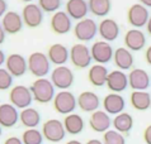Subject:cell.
I'll use <instances>...</instances> for the list:
<instances>
[{"instance_id":"cell-1","label":"cell","mask_w":151,"mask_h":144,"mask_svg":"<svg viewBox=\"0 0 151 144\" xmlns=\"http://www.w3.org/2000/svg\"><path fill=\"white\" fill-rule=\"evenodd\" d=\"M29 90L32 92L33 100L40 104H48L55 97V86L48 78H37L32 82Z\"/></svg>"},{"instance_id":"cell-2","label":"cell","mask_w":151,"mask_h":144,"mask_svg":"<svg viewBox=\"0 0 151 144\" xmlns=\"http://www.w3.org/2000/svg\"><path fill=\"white\" fill-rule=\"evenodd\" d=\"M27 63H28V71L36 77L43 78L46 75H48L51 62H50L47 54L42 52H33L29 54Z\"/></svg>"},{"instance_id":"cell-3","label":"cell","mask_w":151,"mask_h":144,"mask_svg":"<svg viewBox=\"0 0 151 144\" xmlns=\"http://www.w3.org/2000/svg\"><path fill=\"white\" fill-rule=\"evenodd\" d=\"M52 101H53V109L58 114H62V115L73 114L74 110L78 106L76 97L74 96L73 92H70L68 90L58 91Z\"/></svg>"},{"instance_id":"cell-4","label":"cell","mask_w":151,"mask_h":144,"mask_svg":"<svg viewBox=\"0 0 151 144\" xmlns=\"http://www.w3.org/2000/svg\"><path fill=\"white\" fill-rule=\"evenodd\" d=\"M9 101L17 109L23 110V109L31 108L33 96H32V92L29 90V87L24 86V85H17V86L10 88Z\"/></svg>"},{"instance_id":"cell-5","label":"cell","mask_w":151,"mask_h":144,"mask_svg":"<svg viewBox=\"0 0 151 144\" xmlns=\"http://www.w3.org/2000/svg\"><path fill=\"white\" fill-rule=\"evenodd\" d=\"M42 135L51 143H58L65 138L66 130L64 128V123L57 119H48L42 125Z\"/></svg>"},{"instance_id":"cell-6","label":"cell","mask_w":151,"mask_h":144,"mask_svg":"<svg viewBox=\"0 0 151 144\" xmlns=\"http://www.w3.org/2000/svg\"><path fill=\"white\" fill-rule=\"evenodd\" d=\"M91 54L90 49L86 47L85 44L76 43L74 44L70 49V61L71 63L79 70L88 68L91 63Z\"/></svg>"},{"instance_id":"cell-7","label":"cell","mask_w":151,"mask_h":144,"mask_svg":"<svg viewBox=\"0 0 151 144\" xmlns=\"http://www.w3.org/2000/svg\"><path fill=\"white\" fill-rule=\"evenodd\" d=\"M98 33V24L94 22V19L84 18L75 24L74 34L81 42H89L96 36Z\"/></svg>"},{"instance_id":"cell-8","label":"cell","mask_w":151,"mask_h":144,"mask_svg":"<svg viewBox=\"0 0 151 144\" xmlns=\"http://www.w3.org/2000/svg\"><path fill=\"white\" fill-rule=\"evenodd\" d=\"M149 18H150L149 9L140 3H136L133 5H131L127 11L128 23L136 29L146 27V24L149 22Z\"/></svg>"},{"instance_id":"cell-9","label":"cell","mask_w":151,"mask_h":144,"mask_svg":"<svg viewBox=\"0 0 151 144\" xmlns=\"http://www.w3.org/2000/svg\"><path fill=\"white\" fill-rule=\"evenodd\" d=\"M51 82L55 88H60L61 91L71 87V85L74 83L73 71L66 66H57L51 72Z\"/></svg>"},{"instance_id":"cell-10","label":"cell","mask_w":151,"mask_h":144,"mask_svg":"<svg viewBox=\"0 0 151 144\" xmlns=\"http://www.w3.org/2000/svg\"><path fill=\"white\" fill-rule=\"evenodd\" d=\"M113 47L111 43L106 41H96L90 48V54L91 58L98 63V65H104V63L111 62L113 60Z\"/></svg>"},{"instance_id":"cell-11","label":"cell","mask_w":151,"mask_h":144,"mask_svg":"<svg viewBox=\"0 0 151 144\" xmlns=\"http://www.w3.org/2000/svg\"><path fill=\"white\" fill-rule=\"evenodd\" d=\"M22 19L23 23L28 28H37L43 22V11L40 8L38 4L29 3L22 10Z\"/></svg>"},{"instance_id":"cell-12","label":"cell","mask_w":151,"mask_h":144,"mask_svg":"<svg viewBox=\"0 0 151 144\" xmlns=\"http://www.w3.org/2000/svg\"><path fill=\"white\" fill-rule=\"evenodd\" d=\"M5 68L13 77H20L28 71L27 60L19 53H12L6 57Z\"/></svg>"},{"instance_id":"cell-13","label":"cell","mask_w":151,"mask_h":144,"mask_svg":"<svg viewBox=\"0 0 151 144\" xmlns=\"http://www.w3.org/2000/svg\"><path fill=\"white\" fill-rule=\"evenodd\" d=\"M107 87L114 94L124 91L128 87V76L121 70H114L108 73L107 77Z\"/></svg>"},{"instance_id":"cell-14","label":"cell","mask_w":151,"mask_h":144,"mask_svg":"<svg viewBox=\"0 0 151 144\" xmlns=\"http://www.w3.org/2000/svg\"><path fill=\"white\" fill-rule=\"evenodd\" d=\"M128 85L133 91H146L150 86V76L145 70L133 68L128 75Z\"/></svg>"},{"instance_id":"cell-15","label":"cell","mask_w":151,"mask_h":144,"mask_svg":"<svg viewBox=\"0 0 151 144\" xmlns=\"http://www.w3.org/2000/svg\"><path fill=\"white\" fill-rule=\"evenodd\" d=\"M23 19L22 15L17 11H6L5 15L1 18V25L4 32L8 33V34H17L22 31L23 28Z\"/></svg>"},{"instance_id":"cell-16","label":"cell","mask_w":151,"mask_h":144,"mask_svg":"<svg viewBox=\"0 0 151 144\" xmlns=\"http://www.w3.org/2000/svg\"><path fill=\"white\" fill-rule=\"evenodd\" d=\"M50 24H51V29L56 34H66V33H69L70 29L73 28L71 18L68 15V13L62 11V10L53 13Z\"/></svg>"},{"instance_id":"cell-17","label":"cell","mask_w":151,"mask_h":144,"mask_svg":"<svg viewBox=\"0 0 151 144\" xmlns=\"http://www.w3.org/2000/svg\"><path fill=\"white\" fill-rule=\"evenodd\" d=\"M98 33L103 41L106 42H113L116 41L119 36V25L114 19L111 18H104L98 25Z\"/></svg>"},{"instance_id":"cell-18","label":"cell","mask_w":151,"mask_h":144,"mask_svg":"<svg viewBox=\"0 0 151 144\" xmlns=\"http://www.w3.org/2000/svg\"><path fill=\"white\" fill-rule=\"evenodd\" d=\"M19 120L18 109L10 103L0 105V126L1 128H13Z\"/></svg>"},{"instance_id":"cell-19","label":"cell","mask_w":151,"mask_h":144,"mask_svg":"<svg viewBox=\"0 0 151 144\" xmlns=\"http://www.w3.org/2000/svg\"><path fill=\"white\" fill-rule=\"evenodd\" d=\"M112 124L109 114H107L104 110H96L90 115L89 125L90 128L96 133H106L109 130Z\"/></svg>"},{"instance_id":"cell-20","label":"cell","mask_w":151,"mask_h":144,"mask_svg":"<svg viewBox=\"0 0 151 144\" xmlns=\"http://www.w3.org/2000/svg\"><path fill=\"white\" fill-rule=\"evenodd\" d=\"M126 106V101L119 94H111L106 95V97L103 99V108L104 111L109 115H118V114L123 113V109Z\"/></svg>"},{"instance_id":"cell-21","label":"cell","mask_w":151,"mask_h":144,"mask_svg":"<svg viewBox=\"0 0 151 144\" xmlns=\"http://www.w3.org/2000/svg\"><path fill=\"white\" fill-rule=\"evenodd\" d=\"M146 37L140 29L132 28L124 34V46L128 51H140L145 47Z\"/></svg>"},{"instance_id":"cell-22","label":"cell","mask_w":151,"mask_h":144,"mask_svg":"<svg viewBox=\"0 0 151 144\" xmlns=\"http://www.w3.org/2000/svg\"><path fill=\"white\" fill-rule=\"evenodd\" d=\"M66 13L71 19L81 20L86 18L89 13V6H88L86 0H68L66 1Z\"/></svg>"},{"instance_id":"cell-23","label":"cell","mask_w":151,"mask_h":144,"mask_svg":"<svg viewBox=\"0 0 151 144\" xmlns=\"http://www.w3.org/2000/svg\"><path fill=\"white\" fill-rule=\"evenodd\" d=\"M78 106L85 113H94L100 105L99 96L93 91H83L78 96Z\"/></svg>"},{"instance_id":"cell-24","label":"cell","mask_w":151,"mask_h":144,"mask_svg":"<svg viewBox=\"0 0 151 144\" xmlns=\"http://www.w3.org/2000/svg\"><path fill=\"white\" fill-rule=\"evenodd\" d=\"M47 57L51 63L56 66H64L70 58L69 49L61 43H55L50 46L47 51Z\"/></svg>"},{"instance_id":"cell-25","label":"cell","mask_w":151,"mask_h":144,"mask_svg":"<svg viewBox=\"0 0 151 144\" xmlns=\"http://www.w3.org/2000/svg\"><path fill=\"white\" fill-rule=\"evenodd\" d=\"M113 62L117 66V68H119L121 71L129 70L133 66V56L131 51L124 47L117 48L113 53Z\"/></svg>"},{"instance_id":"cell-26","label":"cell","mask_w":151,"mask_h":144,"mask_svg":"<svg viewBox=\"0 0 151 144\" xmlns=\"http://www.w3.org/2000/svg\"><path fill=\"white\" fill-rule=\"evenodd\" d=\"M108 70L103 65H94L89 68L88 72V80L89 82L95 87H102L103 85L107 83V77H108Z\"/></svg>"},{"instance_id":"cell-27","label":"cell","mask_w":151,"mask_h":144,"mask_svg":"<svg viewBox=\"0 0 151 144\" xmlns=\"http://www.w3.org/2000/svg\"><path fill=\"white\" fill-rule=\"evenodd\" d=\"M19 120L22 125L26 126L27 129H36L41 123V114L38 113V110L27 108L19 113Z\"/></svg>"},{"instance_id":"cell-28","label":"cell","mask_w":151,"mask_h":144,"mask_svg":"<svg viewBox=\"0 0 151 144\" xmlns=\"http://www.w3.org/2000/svg\"><path fill=\"white\" fill-rule=\"evenodd\" d=\"M64 128L66 130V133H69L71 135H78L83 132L84 129V120L79 114H69L65 116L64 119Z\"/></svg>"},{"instance_id":"cell-29","label":"cell","mask_w":151,"mask_h":144,"mask_svg":"<svg viewBox=\"0 0 151 144\" xmlns=\"http://www.w3.org/2000/svg\"><path fill=\"white\" fill-rule=\"evenodd\" d=\"M112 125L114 126V130H117L121 134H127L131 132L133 126V118L128 113H121L114 116L112 120Z\"/></svg>"},{"instance_id":"cell-30","label":"cell","mask_w":151,"mask_h":144,"mask_svg":"<svg viewBox=\"0 0 151 144\" xmlns=\"http://www.w3.org/2000/svg\"><path fill=\"white\" fill-rule=\"evenodd\" d=\"M129 100L132 108L140 111H145L151 106V95L147 91H132Z\"/></svg>"},{"instance_id":"cell-31","label":"cell","mask_w":151,"mask_h":144,"mask_svg":"<svg viewBox=\"0 0 151 144\" xmlns=\"http://www.w3.org/2000/svg\"><path fill=\"white\" fill-rule=\"evenodd\" d=\"M89 11L95 16H107L112 9L111 0H88Z\"/></svg>"},{"instance_id":"cell-32","label":"cell","mask_w":151,"mask_h":144,"mask_svg":"<svg viewBox=\"0 0 151 144\" xmlns=\"http://www.w3.org/2000/svg\"><path fill=\"white\" fill-rule=\"evenodd\" d=\"M43 135L38 129H27L22 134L23 144H42L43 143Z\"/></svg>"},{"instance_id":"cell-33","label":"cell","mask_w":151,"mask_h":144,"mask_svg":"<svg viewBox=\"0 0 151 144\" xmlns=\"http://www.w3.org/2000/svg\"><path fill=\"white\" fill-rule=\"evenodd\" d=\"M103 144H126V139L114 129H109L103 134Z\"/></svg>"},{"instance_id":"cell-34","label":"cell","mask_w":151,"mask_h":144,"mask_svg":"<svg viewBox=\"0 0 151 144\" xmlns=\"http://www.w3.org/2000/svg\"><path fill=\"white\" fill-rule=\"evenodd\" d=\"M62 0H38V5L45 13H56L61 6Z\"/></svg>"},{"instance_id":"cell-35","label":"cell","mask_w":151,"mask_h":144,"mask_svg":"<svg viewBox=\"0 0 151 144\" xmlns=\"http://www.w3.org/2000/svg\"><path fill=\"white\" fill-rule=\"evenodd\" d=\"M13 85V76L9 73L6 68L0 67V91H5L12 88Z\"/></svg>"},{"instance_id":"cell-36","label":"cell","mask_w":151,"mask_h":144,"mask_svg":"<svg viewBox=\"0 0 151 144\" xmlns=\"http://www.w3.org/2000/svg\"><path fill=\"white\" fill-rule=\"evenodd\" d=\"M144 140L146 144H151V124L144 130Z\"/></svg>"},{"instance_id":"cell-37","label":"cell","mask_w":151,"mask_h":144,"mask_svg":"<svg viewBox=\"0 0 151 144\" xmlns=\"http://www.w3.org/2000/svg\"><path fill=\"white\" fill-rule=\"evenodd\" d=\"M8 11V4L5 0H0V18H3Z\"/></svg>"},{"instance_id":"cell-38","label":"cell","mask_w":151,"mask_h":144,"mask_svg":"<svg viewBox=\"0 0 151 144\" xmlns=\"http://www.w3.org/2000/svg\"><path fill=\"white\" fill-rule=\"evenodd\" d=\"M4 144H23V142H22V139H19L18 137H9L4 142Z\"/></svg>"},{"instance_id":"cell-39","label":"cell","mask_w":151,"mask_h":144,"mask_svg":"<svg viewBox=\"0 0 151 144\" xmlns=\"http://www.w3.org/2000/svg\"><path fill=\"white\" fill-rule=\"evenodd\" d=\"M5 36H6V33L4 32L3 25H1V23H0V46H1L4 42H5Z\"/></svg>"},{"instance_id":"cell-40","label":"cell","mask_w":151,"mask_h":144,"mask_svg":"<svg viewBox=\"0 0 151 144\" xmlns=\"http://www.w3.org/2000/svg\"><path fill=\"white\" fill-rule=\"evenodd\" d=\"M145 58H146V62L149 63V65L151 66V46L146 49V52H145Z\"/></svg>"},{"instance_id":"cell-41","label":"cell","mask_w":151,"mask_h":144,"mask_svg":"<svg viewBox=\"0 0 151 144\" xmlns=\"http://www.w3.org/2000/svg\"><path fill=\"white\" fill-rule=\"evenodd\" d=\"M5 61H6V56H5V53H4V51L0 48V67L5 63Z\"/></svg>"},{"instance_id":"cell-42","label":"cell","mask_w":151,"mask_h":144,"mask_svg":"<svg viewBox=\"0 0 151 144\" xmlns=\"http://www.w3.org/2000/svg\"><path fill=\"white\" fill-rule=\"evenodd\" d=\"M138 1L146 8H151V0H138Z\"/></svg>"},{"instance_id":"cell-43","label":"cell","mask_w":151,"mask_h":144,"mask_svg":"<svg viewBox=\"0 0 151 144\" xmlns=\"http://www.w3.org/2000/svg\"><path fill=\"white\" fill-rule=\"evenodd\" d=\"M86 144H103V142H100L99 139H90L86 142Z\"/></svg>"},{"instance_id":"cell-44","label":"cell","mask_w":151,"mask_h":144,"mask_svg":"<svg viewBox=\"0 0 151 144\" xmlns=\"http://www.w3.org/2000/svg\"><path fill=\"white\" fill-rule=\"evenodd\" d=\"M146 29H147V33L151 36V15H150V18H149L147 24H146Z\"/></svg>"},{"instance_id":"cell-45","label":"cell","mask_w":151,"mask_h":144,"mask_svg":"<svg viewBox=\"0 0 151 144\" xmlns=\"http://www.w3.org/2000/svg\"><path fill=\"white\" fill-rule=\"evenodd\" d=\"M66 144H81V143L79 142V140H75V139H74V140H69Z\"/></svg>"},{"instance_id":"cell-46","label":"cell","mask_w":151,"mask_h":144,"mask_svg":"<svg viewBox=\"0 0 151 144\" xmlns=\"http://www.w3.org/2000/svg\"><path fill=\"white\" fill-rule=\"evenodd\" d=\"M20 1H23V3H27V4H29V3H32L33 0H20Z\"/></svg>"},{"instance_id":"cell-47","label":"cell","mask_w":151,"mask_h":144,"mask_svg":"<svg viewBox=\"0 0 151 144\" xmlns=\"http://www.w3.org/2000/svg\"><path fill=\"white\" fill-rule=\"evenodd\" d=\"M1 133H3V128L0 126V137H1Z\"/></svg>"}]
</instances>
